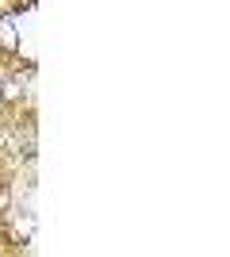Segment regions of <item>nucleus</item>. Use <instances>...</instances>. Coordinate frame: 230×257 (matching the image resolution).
Here are the masks:
<instances>
[{
    "label": "nucleus",
    "mask_w": 230,
    "mask_h": 257,
    "mask_svg": "<svg viewBox=\"0 0 230 257\" xmlns=\"http://www.w3.org/2000/svg\"><path fill=\"white\" fill-rule=\"evenodd\" d=\"M0 50H4V54L20 50V27H16V16H0Z\"/></svg>",
    "instance_id": "f257e3e1"
},
{
    "label": "nucleus",
    "mask_w": 230,
    "mask_h": 257,
    "mask_svg": "<svg viewBox=\"0 0 230 257\" xmlns=\"http://www.w3.org/2000/svg\"><path fill=\"white\" fill-rule=\"evenodd\" d=\"M0 104H4V88H0Z\"/></svg>",
    "instance_id": "f03ea898"
}]
</instances>
